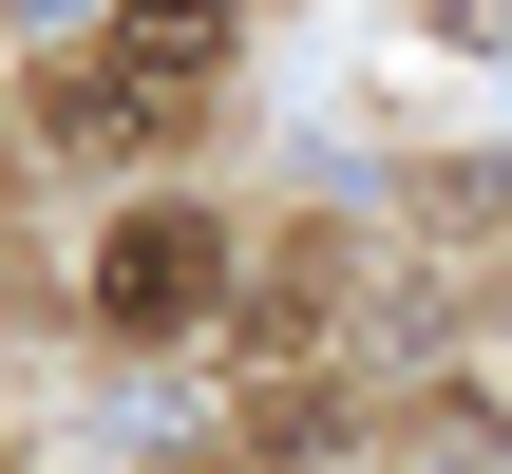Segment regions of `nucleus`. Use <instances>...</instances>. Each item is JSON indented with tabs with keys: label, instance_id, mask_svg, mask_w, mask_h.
<instances>
[{
	"label": "nucleus",
	"instance_id": "obj_1",
	"mask_svg": "<svg viewBox=\"0 0 512 474\" xmlns=\"http://www.w3.org/2000/svg\"><path fill=\"white\" fill-rule=\"evenodd\" d=\"M209 57H228V0H114V57L57 76V133H152L171 95H209Z\"/></svg>",
	"mask_w": 512,
	"mask_h": 474
},
{
	"label": "nucleus",
	"instance_id": "obj_2",
	"mask_svg": "<svg viewBox=\"0 0 512 474\" xmlns=\"http://www.w3.org/2000/svg\"><path fill=\"white\" fill-rule=\"evenodd\" d=\"M209 304H228V228H209V209H133L114 266H95V323H114V342H171V323H209Z\"/></svg>",
	"mask_w": 512,
	"mask_h": 474
}]
</instances>
